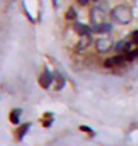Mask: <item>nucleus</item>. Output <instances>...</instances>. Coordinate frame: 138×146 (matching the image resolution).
<instances>
[{
    "label": "nucleus",
    "instance_id": "obj_3",
    "mask_svg": "<svg viewBox=\"0 0 138 146\" xmlns=\"http://www.w3.org/2000/svg\"><path fill=\"white\" fill-rule=\"evenodd\" d=\"M113 47V40L110 38H99L97 42H95V48L97 51L101 54H106L109 52Z\"/></svg>",
    "mask_w": 138,
    "mask_h": 146
},
{
    "label": "nucleus",
    "instance_id": "obj_9",
    "mask_svg": "<svg viewBox=\"0 0 138 146\" xmlns=\"http://www.w3.org/2000/svg\"><path fill=\"white\" fill-rule=\"evenodd\" d=\"M30 127H31V125H30V123H24L22 127L19 129V130H18V141H22L23 137L27 134V131H28V129H30Z\"/></svg>",
    "mask_w": 138,
    "mask_h": 146
},
{
    "label": "nucleus",
    "instance_id": "obj_19",
    "mask_svg": "<svg viewBox=\"0 0 138 146\" xmlns=\"http://www.w3.org/2000/svg\"><path fill=\"white\" fill-rule=\"evenodd\" d=\"M93 1H98V0H93Z\"/></svg>",
    "mask_w": 138,
    "mask_h": 146
},
{
    "label": "nucleus",
    "instance_id": "obj_4",
    "mask_svg": "<svg viewBox=\"0 0 138 146\" xmlns=\"http://www.w3.org/2000/svg\"><path fill=\"white\" fill-rule=\"evenodd\" d=\"M126 56H123V55H115V56H111L109 58V59H106L105 60V67L106 68H113V67H117L119 66V64H122V63L125 62Z\"/></svg>",
    "mask_w": 138,
    "mask_h": 146
},
{
    "label": "nucleus",
    "instance_id": "obj_1",
    "mask_svg": "<svg viewBox=\"0 0 138 146\" xmlns=\"http://www.w3.org/2000/svg\"><path fill=\"white\" fill-rule=\"evenodd\" d=\"M111 18L115 20L117 23H119V24H129L131 22V18H133V15H131V9L127 7V5H117L114 8L111 9Z\"/></svg>",
    "mask_w": 138,
    "mask_h": 146
},
{
    "label": "nucleus",
    "instance_id": "obj_14",
    "mask_svg": "<svg viewBox=\"0 0 138 146\" xmlns=\"http://www.w3.org/2000/svg\"><path fill=\"white\" fill-rule=\"evenodd\" d=\"M138 56V50H135V51H131V52H129L127 55H126V59L127 60H133L134 58Z\"/></svg>",
    "mask_w": 138,
    "mask_h": 146
},
{
    "label": "nucleus",
    "instance_id": "obj_8",
    "mask_svg": "<svg viewBox=\"0 0 138 146\" xmlns=\"http://www.w3.org/2000/svg\"><path fill=\"white\" fill-rule=\"evenodd\" d=\"M90 43H91V35H86V36H80V40H79V43L76 44V48L78 50H85L87 48L90 46Z\"/></svg>",
    "mask_w": 138,
    "mask_h": 146
},
{
    "label": "nucleus",
    "instance_id": "obj_10",
    "mask_svg": "<svg viewBox=\"0 0 138 146\" xmlns=\"http://www.w3.org/2000/svg\"><path fill=\"white\" fill-rule=\"evenodd\" d=\"M129 47H130V43L127 40H121V42H118V43L114 46V48H115L117 51H126V50H129Z\"/></svg>",
    "mask_w": 138,
    "mask_h": 146
},
{
    "label": "nucleus",
    "instance_id": "obj_13",
    "mask_svg": "<svg viewBox=\"0 0 138 146\" xmlns=\"http://www.w3.org/2000/svg\"><path fill=\"white\" fill-rule=\"evenodd\" d=\"M76 18V12L74 8H68V11L66 12V19H68V20H72V19Z\"/></svg>",
    "mask_w": 138,
    "mask_h": 146
},
{
    "label": "nucleus",
    "instance_id": "obj_5",
    "mask_svg": "<svg viewBox=\"0 0 138 146\" xmlns=\"http://www.w3.org/2000/svg\"><path fill=\"white\" fill-rule=\"evenodd\" d=\"M74 30H75L76 34L80 35V36L91 35V32L94 31L90 26H87V24H85V23H79V22H76L75 24H74Z\"/></svg>",
    "mask_w": 138,
    "mask_h": 146
},
{
    "label": "nucleus",
    "instance_id": "obj_7",
    "mask_svg": "<svg viewBox=\"0 0 138 146\" xmlns=\"http://www.w3.org/2000/svg\"><path fill=\"white\" fill-rule=\"evenodd\" d=\"M95 32H98V34H109V32H111L113 30V26L110 24V23H102V24H99V26H95L93 28Z\"/></svg>",
    "mask_w": 138,
    "mask_h": 146
},
{
    "label": "nucleus",
    "instance_id": "obj_16",
    "mask_svg": "<svg viewBox=\"0 0 138 146\" xmlns=\"http://www.w3.org/2000/svg\"><path fill=\"white\" fill-rule=\"evenodd\" d=\"M80 130H83V131H89L90 134H93V133H94L91 129H90V127H86V126H80Z\"/></svg>",
    "mask_w": 138,
    "mask_h": 146
},
{
    "label": "nucleus",
    "instance_id": "obj_11",
    "mask_svg": "<svg viewBox=\"0 0 138 146\" xmlns=\"http://www.w3.org/2000/svg\"><path fill=\"white\" fill-rule=\"evenodd\" d=\"M55 80L58 82V86H56V90H62L63 86H64V83H66V80H64V78H63L59 72H56L55 74Z\"/></svg>",
    "mask_w": 138,
    "mask_h": 146
},
{
    "label": "nucleus",
    "instance_id": "obj_18",
    "mask_svg": "<svg viewBox=\"0 0 138 146\" xmlns=\"http://www.w3.org/2000/svg\"><path fill=\"white\" fill-rule=\"evenodd\" d=\"M52 3H54V5H56V3H58V0H52Z\"/></svg>",
    "mask_w": 138,
    "mask_h": 146
},
{
    "label": "nucleus",
    "instance_id": "obj_17",
    "mask_svg": "<svg viewBox=\"0 0 138 146\" xmlns=\"http://www.w3.org/2000/svg\"><path fill=\"white\" fill-rule=\"evenodd\" d=\"M78 1H79L80 5H86V4H87V3L90 1V0H78Z\"/></svg>",
    "mask_w": 138,
    "mask_h": 146
},
{
    "label": "nucleus",
    "instance_id": "obj_12",
    "mask_svg": "<svg viewBox=\"0 0 138 146\" xmlns=\"http://www.w3.org/2000/svg\"><path fill=\"white\" fill-rule=\"evenodd\" d=\"M20 114H22V110H19V109H16V110H13L12 113H11V121H12L13 123H19V117H20Z\"/></svg>",
    "mask_w": 138,
    "mask_h": 146
},
{
    "label": "nucleus",
    "instance_id": "obj_2",
    "mask_svg": "<svg viewBox=\"0 0 138 146\" xmlns=\"http://www.w3.org/2000/svg\"><path fill=\"white\" fill-rule=\"evenodd\" d=\"M90 20H91V24H93L94 27L99 26V24H102V23L106 22V12H105L102 8L94 7V8L90 11Z\"/></svg>",
    "mask_w": 138,
    "mask_h": 146
},
{
    "label": "nucleus",
    "instance_id": "obj_6",
    "mask_svg": "<svg viewBox=\"0 0 138 146\" xmlns=\"http://www.w3.org/2000/svg\"><path fill=\"white\" fill-rule=\"evenodd\" d=\"M54 80V76L51 75V72L48 70H44V72L40 75V79H39V83L42 87H44V89H48L50 84L52 83Z\"/></svg>",
    "mask_w": 138,
    "mask_h": 146
},
{
    "label": "nucleus",
    "instance_id": "obj_15",
    "mask_svg": "<svg viewBox=\"0 0 138 146\" xmlns=\"http://www.w3.org/2000/svg\"><path fill=\"white\" fill-rule=\"evenodd\" d=\"M131 40H133V43H137L138 44V30H135V31L131 34Z\"/></svg>",
    "mask_w": 138,
    "mask_h": 146
}]
</instances>
